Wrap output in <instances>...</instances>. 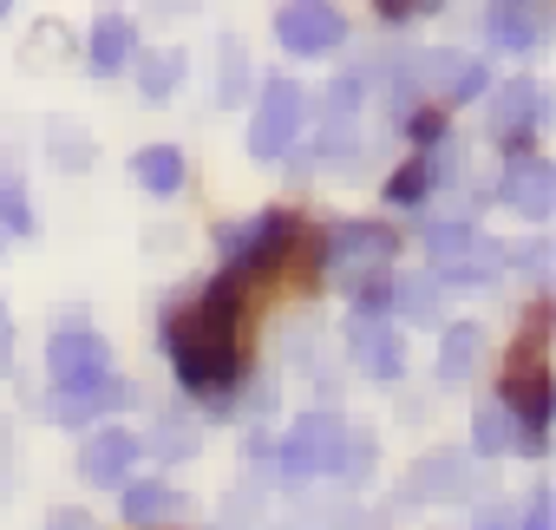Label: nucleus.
Wrapping results in <instances>:
<instances>
[{
  "label": "nucleus",
  "instance_id": "nucleus-1",
  "mask_svg": "<svg viewBox=\"0 0 556 530\" xmlns=\"http://www.w3.org/2000/svg\"><path fill=\"white\" fill-rule=\"evenodd\" d=\"M164 348H170V367L190 393L236 387V374H242V262L223 269L197 302L184 295V308H170Z\"/></svg>",
  "mask_w": 556,
  "mask_h": 530
},
{
  "label": "nucleus",
  "instance_id": "nucleus-2",
  "mask_svg": "<svg viewBox=\"0 0 556 530\" xmlns=\"http://www.w3.org/2000/svg\"><path fill=\"white\" fill-rule=\"evenodd\" d=\"M543 341H549V308H530L510 361H504V406L530 426V452L543 445V419H549V361H543Z\"/></svg>",
  "mask_w": 556,
  "mask_h": 530
},
{
  "label": "nucleus",
  "instance_id": "nucleus-3",
  "mask_svg": "<svg viewBox=\"0 0 556 530\" xmlns=\"http://www.w3.org/2000/svg\"><path fill=\"white\" fill-rule=\"evenodd\" d=\"M348 419L341 413H302L289 432H282V471L289 478H321V471H348Z\"/></svg>",
  "mask_w": 556,
  "mask_h": 530
},
{
  "label": "nucleus",
  "instance_id": "nucleus-4",
  "mask_svg": "<svg viewBox=\"0 0 556 530\" xmlns=\"http://www.w3.org/2000/svg\"><path fill=\"white\" fill-rule=\"evenodd\" d=\"M302 118H308V99H302V86H295V79H275V86L262 92L255 118H249V151H255V157H282V151L295 144Z\"/></svg>",
  "mask_w": 556,
  "mask_h": 530
},
{
  "label": "nucleus",
  "instance_id": "nucleus-5",
  "mask_svg": "<svg viewBox=\"0 0 556 530\" xmlns=\"http://www.w3.org/2000/svg\"><path fill=\"white\" fill-rule=\"evenodd\" d=\"M47 367H53L60 393H86V387L112 380V348H105L92 328H66V335H53V348H47Z\"/></svg>",
  "mask_w": 556,
  "mask_h": 530
},
{
  "label": "nucleus",
  "instance_id": "nucleus-6",
  "mask_svg": "<svg viewBox=\"0 0 556 530\" xmlns=\"http://www.w3.org/2000/svg\"><path fill=\"white\" fill-rule=\"evenodd\" d=\"M275 40L289 53H328V47L348 40V21H341V8H328V0H289V8L275 14Z\"/></svg>",
  "mask_w": 556,
  "mask_h": 530
},
{
  "label": "nucleus",
  "instance_id": "nucleus-7",
  "mask_svg": "<svg viewBox=\"0 0 556 530\" xmlns=\"http://www.w3.org/2000/svg\"><path fill=\"white\" fill-rule=\"evenodd\" d=\"M543 125V86H530V79H510L497 99H491V138H504V151L510 157H523V144H530V131Z\"/></svg>",
  "mask_w": 556,
  "mask_h": 530
},
{
  "label": "nucleus",
  "instance_id": "nucleus-8",
  "mask_svg": "<svg viewBox=\"0 0 556 530\" xmlns=\"http://www.w3.org/2000/svg\"><path fill=\"white\" fill-rule=\"evenodd\" d=\"M393 249L400 242H393L387 223H348V229H334V262H341V269H380Z\"/></svg>",
  "mask_w": 556,
  "mask_h": 530
},
{
  "label": "nucleus",
  "instance_id": "nucleus-9",
  "mask_svg": "<svg viewBox=\"0 0 556 530\" xmlns=\"http://www.w3.org/2000/svg\"><path fill=\"white\" fill-rule=\"evenodd\" d=\"M131 458H138V439H131V432H118V426H105V432H92V439H86L79 471H86V484H118Z\"/></svg>",
  "mask_w": 556,
  "mask_h": 530
},
{
  "label": "nucleus",
  "instance_id": "nucleus-10",
  "mask_svg": "<svg viewBox=\"0 0 556 530\" xmlns=\"http://www.w3.org/2000/svg\"><path fill=\"white\" fill-rule=\"evenodd\" d=\"M504 197L523 210V216H549V197H556V171L536 164V157H517L504 171Z\"/></svg>",
  "mask_w": 556,
  "mask_h": 530
},
{
  "label": "nucleus",
  "instance_id": "nucleus-11",
  "mask_svg": "<svg viewBox=\"0 0 556 530\" xmlns=\"http://www.w3.org/2000/svg\"><path fill=\"white\" fill-rule=\"evenodd\" d=\"M484 40H497V47H536L543 21L523 8V0H497V8L484 14Z\"/></svg>",
  "mask_w": 556,
  "mask_h": 530
},
{
  "label": "nucleus",
  "instance_id": "nucleus-12",
  "mask_svg": "<svg viewBox=\"0 0 556 530\" xmlns=\"http://www.w3.org/2000/svg\"><path fill=\"white\" fill-rule=\"evenodd\" d=\"M354 354H361V367H367L374 380H393V374L406 367V354H400V341H393L387 328H374L367 315H361V328H354Z\"/></svg>",
  "mask_w": 556,
  "mask_h": 530
},
{
  "label": "nucleus",
  "instance_id": "nucleus-13",
  "mask_svg": "<svg viewBox=\"0 0 556 530\" xmlns=\"http://www.w3.org/2000/svg\"><path fill=\"white\" fill-rule=\"evenodd\" d=\"M125 53H131V21L125 14H99V27H92V73H118L125 66Z\"/></svg>",
  "mask_w": 556,
  "mask_h": 530
},
{
  "label": "nucleus",
  "instance_id": "nucleus-14",
  "mask_svg": "<svg viewBox=\"0 0 556 530\" xmlns=\"http://www.w3.org/2000/svg\"><path fill=\"white\" fill-rule=\"evenodd\" d=\"M177 510H190V504H184L170 484H131V491H125V517H131V523H170Z\"/></svg>",
  "mask_w": 556,
  "mask_h": 530
},
{
  "label": "nucleus",
  "instance_id": "nucleus-15",
  "mask_svg": "<svg viewBox=\"0 0 556 530\" xmlns=\"http://www.w3.org/2000/svg\"><path fill=\"white\" fill-rule=\"evenodd\" d=\"M131 177H138L151 197H177V184H184V157H177L170 144H157V151H144V157L131 164Z\"/></svg>",
  "mask_w": 556,
  "mask_h": 530
},
{
  "label": "nucleus",
  "instance_id": "nucleus-16",
  "mask_svg": "<svg viewBox=\"0 0 556 530\" xmlns=\"http://www.w3.org/2000/svg\"><path fill=\"white\" fill-rule=\"evenodd\" d=\"M432 184H439V157H432V144H426V151H419L413 164H400V171H393L387 197H393V203H419V197H426Z\"/></svg>",
  "mask_w": 556,
  "mask_h": 530
},
{
  "label": "nucleus",
  "instance_id": "nucleus-17",
  "mask_svg": "<svg viewBox=\"0 0 556 530\" xmlns=\"http://www.w3.org/2000/svg\"><path fill=\"white\" fill-rule=\"evenodd\" d=\"M478 348H484L478 328H452V335H445V354H439V374H445V380H465V374L478 367Z\"/></svg>",
  "mask_w": 556,
  "mask_h": 530
},
{
  "label": "nucleus",
  "instance_id": "nucleus-18",
  "mask_svg": "<svg viewBox=\"0 0 556 530\" xmlns=\"http://www.w3.org/2000/svg\"><path fill=\"white\" fill-rule=\"evenodd\" d=\"M471 439H478V452H504L510 445V406H478V426H471Z\"/></svg>",
  "mask_w": 556,
  "mask_h": 530
},
{
  "label": "nucleus",
  "instance_id": "nucleus-19",
  "mask_svg": "<svg viewBox=\"0 0 556 530\" xmlns=\"http://www.w3.org/2000/svg\"><path fill=\"white\" fill-rule=\"evenodd\" d=\"M0 229H14V236H34V210H27V197H21V184L0 171Z\"/></svg>",
  "mask_w": 556,
  "mask_h": 530
},
{
  "label": "nucleus",
  "instance_id": "nucleus-20",
  "mask_svg": "<svg viewBox=\"0 0 556 530\" xmlns=\"http://www.w3.org/2000/svg\"><path fill=\"white\" fill-rule=\"evenodd\" d=\"M484 86H491V79H484V66H478V60H458V66H452V79H445V92H439V99H445V105H465V99H478V92H484Z\"/></svg>",
  "mask_w": 556,
  "mask_h": 530
},
{
  "label": "nucleus",
  "instance_id": "nucleus-21",
  "mask_svg": "<svg viewBox=\"0 0 556 530\" xmlns=\"http://www.w3.org/2000/svg\"><path fill=\"white\" fill-rule=\"evenodd\" d=\"M393 308H406V321H432V282L426 276L393 282Z\"/></svg>",
  "mask_w": 556,
  "mask_h": 530
},
{
  "label": "nucleus",
  "instance_id": "nucleus-22",
  "mask_svg": "<svg viewBox=\"0 0 556 530\" xmlns=\"http://www.w3.org/2000/svg\"><path fill=\"white\" fill-rule=\"evenodd\" d=\"M177 73H184V53H164V60H144V99H164L170 86H177Z\"/></svg>",
  "mask_w": 556,
  "mask_h": 530
},
{
  "label": "nucleus",
  "instance_id": "nucleus-23",
  "mask_svg": "<svg viewBox=\"0 0 556 530\" xmlns=\"http://www.w3.org/2000/svg\"><path fill=\"white\" fill-rule=\"evenodd\" d=\"M354 308H361L367 321H380V315L393 308V282H387V276H374V282H361V302H354Z\"/></svg>",
  "mask_w": 556,
  "mask_h": 530
},
{
  "label": "nucleus",
  "instance_id": "nucleus-24",
  "mask_svg": "<svg viewBox=\"0 0 556 530\" xmlns=\"http://www.w3.org/2000/svg\"><path fill=\"white\" fill-rule=\"evenodd\" d=\"M458 478H465L458 465H432V471H419V478H413V497H432V491H458Z\"/></svg>",
  "mask_w": 556,
  "mask_h": 530
},
{
  "label": "nucleus",
  "instance_id": "nucleus-25",
  "mask_svg": "<svg viewBox=\"0 0 556 530\" xmlns=\"http://www.w3.org/2000/svg\"><path fill=\"white\" fill-rule=\"evenodd\" d=\"M413 138H419V144H439V112H419V118H413Z\"/></svg>",
  "mask_w": 556,
  "mask_h": 530
},
{
  "label": "nucleus",
  "instance_id": "nucleus-26",
  "mask_svg": "<svg viewBox=\"0 0 556 530\" xmlns=\"http://www.w3.org/2000/svg\"><path fill=\"white\" fill-rule=\"evenodd\" d=\"M523 530H549V497H530V510H523Z\"/></svg>",
  "mask_w": 556,
  "mask_h": 530
},
{
  "label": "nucleus",
  "instance_id": "nucleus-27",
  "mask_svg": "<svg viewBox=\"0 0 556 530\" xmlns=\"http://www.w3.org/2000/svg\"><path fill=\"white\" fill-rule=\"evenodd\" d=\"M53 530H92V523H86V510H60V517H53Z\"/></svg>",
  "mask_w": 556,
  "mask_h": 530
},
{
  "label": "nucleus",
  "instance_id": "nucleus-28",
  "mask_svg": "<svg viewBox=\"0 0 556 530\" xmlns=\"http://www.w3.org/2000/svg\"><path fill=\"white\" fill-rule=\"evenodd\" d=\"M478 530H510V523H504V510H484V517H478Z\"/></svg>",
  "mask_w": 556,
  "mask_h": 530
},
{
  "label": "nucleus",
  "instance_id": "nucleus-29",
  "mask_svg": "<svg viewBox=\"0 0 556 530\" xmlns=\"http://www.w3.org/2000/svg\"><path fill=\"white\" fill-rule=\"evenodd\" d=\"M0 14H8V0H0Z\"/></svg>",
  "mask_w": 556,
  "mask_h": 530
},
{
  "label": "nucleus",
  "instance_id": "nucleus-30",
  "mask_svg": "<svg viewBox=\"0 0 556 530\" xmlns=\"http://www.w3.org/2000/svg\"><path fill=\"white\" fill-rule=\"evenodd\" d=\"M0 439H8V426H0Z\"/></svg>",
  "mask_w": 556,
  "mask_h": 530
},
{
  "label": "nucleus",
  "instance_id": "nucleus-31",
  "mask_svg": "<svg viewBox=\"0 0 556 530\" xmlns=\"http://www.w3.org/2000/svg\"><path fill=\"white\" fill-rule=\"evenodd\" d=\"M0 236H8V229H0Z\"/></svg>",
  "mask_w": 556,
  "mask_h": 530
}]
</instances>
